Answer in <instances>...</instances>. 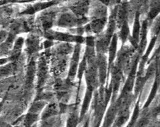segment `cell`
Instances as JSON below:
<instances>
[{"mask_svg": "<svg viewBox=\"0 0 160 127\" xmlns=\"http://www.w3.org/2000/svg\"><path fill=\"white\" fill-rule=\"evenodd\" d=\"M139 32H140V23H139V13L138 12L136 15V19H135V22L133 29V42L138 44L139 41Z\"/></svg>", "mask_w": 160, "mask_h": 127, "instance_id": "cell-4", "label": "cell"}, {"mask_svg": "<svg viewBox=\"0 0 160 127\" xmlns=\"http://www.w3.org/2000/svg\"><path fill=\"white\" fill-rule=\"evenodd\" d=\"M83 127H88V121H87V123L85 124V125H84V126Z\"/></svg>", "mask_w": 160, "mask_h": 127, "instance_id": "cell-15", "label": "cell"}, {"mask_svg": "<svg viewBox=\"0 0 160 127\" xmlns=\"http://www.w3.org/2000/svg\"><path fill=\"white\" fill-rule=\"evenodd\" d=\"M0 127H5V126H3L2 124H0Z\"/></svg>", "mask_w": 160, "mask_h": 127, "instance_id": "cell-16", "label": "cell"}, {"mask_svg": "<svg viewBox=\"0 0 160 127\" xmlns=\"http://www.w3.org/2000/svg\"><path fill=\"white\" fill-rule=\"evenodd\" d=\"M159 13V8L156 9V7L153 8L151 12H150L149 13V17L151 18H154L156 16V15Z\"/></svg>", "mask_w": 160, "mask_h": 127, "instance_id": "cell-13", "label": "cell"}, {"mask_svg": "<svg viewBox=\"0 0 160 127\" xmlns=\"http://www.w3.org/2000/svg\"><path fill=\"white\" fill-rule=\"evenodd\" d=\"M93 42H93V37H88V38L87 39V43H88V45H89L90 47H92V45H93Z\"/></svg>", "mask_w": 160, "mask_h": 127, "instance_id": "cell-14", "label": "cell"}, {"mask_svg": "<svg viewBox=\"0 0 160 127\" xmlns=\"http://www.w3.org/2000/svg\"><path fill=\"white\" fill-rule=\"evenodd\" d=\"M76 21L70 15H64L59 21V24L62 25H73L76 24Z\"/></svg>", "mask_w": 160, "mask_h": 127, "instance_id": "cell-6", "label": "cell"}, {"mask_svg": "<svg viewBox=\"0 0 160 127\" xmlns=\"http://www.w3.org/2000/svg\"><path fill=\"white\" fill-rule=\"evenodd\" d=\"M116 50H117V36L116 35H114L111 45H110L109 47V67L111 66L112 62L116 57Z\"/></svg>", "mask_w": 160, "mask_h": 127, "instance_id": "cell-3", "label": "cell"}, {"mask_svg": "<svg viewBox=\"0 0 160 127\" xmlns=\"http://www.w3.org/2000/svg\"><path fill=\"white\" fill-rule=\"evenodd\" d=\"M129 33V29L128 27V25L126 22H125L122 26L121 32H120V37H121L122 40L123 42H126V40L128 37Z\"/></svg>", "mask_w": 160, "mask_h": 127, "instance_id": "cell-8", "label": "cell"}, {"mask_svg": "<svg viewBox=\"0 0 160 127\" xmlns=\"http://www.w3.org/2000/svg\"><path fill=\"white\" fill-rule=\"evenodd\" d=\"M139 113V101H138V103L136 104V108H135V109H134V113L132 116V120H131V121H130V123L128 125V127H133V124L135 123V122L136 121V119L138 117Z\"/></svg>", "mask_w": 160, "mask_h": 127, "instance_id": "cell-10", "label": "cell"}, {"mask_svg": "<svg viewBox=\"0 0 160 127\" xmlns=\"http://www.w3.org/2000/svg\"><path fill=\"white\" fill-rule=\"evenodd\" d=\"M92 90L88 89V90L86 94V96H85V99L82 105V108L81 110V117L82 118L85 113H86V111L89 107V105L90 103V100L92 99Z\"/></svg>", "mask_w": 160, "mask_h": 127, "instance_id": "cell-5", "label": "cell"}, {"mask_svg": "<svg viewBox=\"0 0 160 127\" xmlns=\"http://www.w3.org/2000/svg\"><path fill=\"white\" fill-rule=\"evenodd\" d=\"M98 65H99V77L101 82L103 84L104 81L106 80V68H107V64L106 61V59L101 57H99L98 61Z\"/></svg>", "mask_w": 160, "mask_h": 127, "instance_id": "cell-2", "label": "cell"}, {"mask_svg": "<svg viewBox=\"0 0 160 127\" xmlns=\"http://www.w3.org/2000/svg\"><path fill=\"white\" fill-rule=\"evenodd\" d=\"M104 24H105L104 20H96V21H95L92 23L91 27H92V29H93V31L95 32H98L103 29Z\"/></svg>", "mask_w": 160, "mask_h": 127, "instance_id": "cell-9", "label": "cell"}, {"mask_svg": "<svg viewBox=\"0 0 160 127\" xmlns=\"http://www.w3.org/2000/svg\"><path fill=\"white\" fill-rule=\"evenodd\" d=\"M79 50L80 47L79 45H77L76 49H75V51L73 53L71 65H70V69H69V76L70 77H73L76 75L77 67L79 61Z\"/></svg>", "mask_w": 160, "mask_h": 127, "instance_id": "cell-1", "label": "cell"}, {"mask_svg": "<svg viewBox=\"0 0 160 127\" xmlns=\"http://www.w3.org/2000/svg\"><path fill=\"white\" fill-rule=\"evenodd\" d=\"M78 117L76 115H72L69 118L67 123V127H76L78 124Z\"/></svg>", "mask_w": 160, "mask_h": 127, "instance_id": "cell-11", "label": "cell"}, {"mask_svg": "<svg viewBox=\"0 0 160 127\" xmlns=\"http://www.w3.org/2000/svg\"><path fill=\"white\" fill-rule=\"evenodd\" d=\"M86 69V58H84L81 63V65H80L79 71H78V78L79 80H81L83 73L85 71Z\"/></svg>", "mask_w": 160, "mask_h": 127, "instance_id": "cell-12", "label": "cell"}, {"mask_svg": "<svg viewBox=\"0 0 160 127\" xmlns=\"http://www.w3.org/2000/svg\"><path fill=\"white\" fill-rule=\"evenodd\" d=\"M158 81H159L158 80V77H157L156 79V81H155V83L153 84V87H152V92H151V93H150V95H149V98L148 99L147 103H146V105H145V107H147V106H148V105L150 104V103H151L152 101V100L153 99L155 95H156V92H157V90H158Z\"/></svg>", "mask_w": 160, "mask_h": 127, "instance_id": "cell-7", "label": "cell"}]
</instances>
